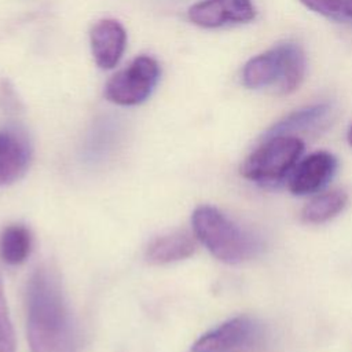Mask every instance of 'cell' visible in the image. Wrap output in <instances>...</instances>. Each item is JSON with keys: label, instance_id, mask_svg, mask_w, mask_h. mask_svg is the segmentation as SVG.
I'll return each instance as SVG.
<instances>
[{"label": "cell", "instance_id": "cell-1", "mask_svg": "<svg viewBox=\"0 0 352 352\" xmlns=\"http://www.w3.org/2000/svg\"><path fill=\"white\" fill-rule=\"evenodd\" d=\"M26 331L30 352H76L77 331L60 279L38 267L26 285Z\"/></svg>", "mask_w": 352, "mask_h": 352}, {"label": "cell", "instance_id": "cell-2", "mask_svg": "<svg viewBox=\"0 0 352 352\" xmlns=\"http://www.w3.org/2000/svg\"><path fill=\"white\" fill-rule=\"evenodd\" d=\"M307 55L294 41H285L250 58L242 69V84L249 89H270L289 95L307 74Z\"/></svg>", "mask_w": 352, "mask_h": 352}, {"label": "cell", "instance_id": "cell-3", "mask_svg": "<svg viewBox=\"0 0 352 352\" xmlns=\"http://www.w3.org/2000/svg\"><path fill=\"white\" fill-rule=\"evenodd\" d=\"M191 223L195 236L223 263L239 264L261 250V242L257 236L213 206H198L192 213Z\"/></svg>", "mask_w": 352, "mask_h": 352}, {"label": "cell", "instance_id": "cell-4", "mask_svg": "<svg viewBox=\"0 0 352 352\" xmlns=\"http://www.w3.org/2000/svg\"><path fill=\"white\" fill-rule=\"evenodd\" d=\"M264 139L242 164L241 175L261 186H275L290 176L304 151V143L293 135Z\"/></svg>", "mask_w": 352, "mask_h": 352}, {"label": "cell", "instance_id": "cell-5", "mask_svg": "<svg viewBox=\"0 0 352 352\" xmlns=\"http://www.w3.org/2000/svg\"><path fill=\"white\" fill-rule=\"evenodd\" d=\"M160 74L158 62L153 56L140 55L109 78L103 95L109 102L118 106L140 104L154 91Z\"/></svg>", "mask_w": 352, "mask_h": 352}, {"label": "cell", "instance_id": "cell-6", "mask_svg": "<svg viewBox=\"0 0 352 352\" xmlns=\"http://www.w3.org/2000/svg\"><path fill=\"white\" fill-rule=\"evenodd\" d=\"M256 14L252 0H201L187 11L190 22L205 29L248 23Z\"/></svg>", "mask_w": 352, "mask_h": 352}, {"label": "cell", "instance_id": "cell-7", "mask_svg": "<svg viewBox=\"0 0 352 352\" xmlns=\"http://www.w3.org/2000/svg\"><path fill=\"white\" fill-rule=\"evenodd\" d=\"M337 158L329 151H316L298 161L289 176V190L294 195H307L320 190L337 170Z\"/></svg>", "mask_w": 352, "mask_h": 352}, {"label": "cell", "instance_id": "cell-8", "mask_svg": "<svg viewBox=\"0 0 352 352\" xmlns=\"http://www.w3.org/2000/svg\"><path fill=\"white\" fill-rule=\"evenodd\" d=\"M89 45L95 63L104 70L113 69L125 52L126 32L116 19H100L91 28Z\"/></svg>", "mask_w": 352, "mask_h": 352}, {"label": "cell", "instance_id": "cell-9", "mask_svg": "<svg viewBox=\"0 0 352 352\" xmlns=\"http://www.w3.org/2000/svg\"><path fill=\"white\" fill-rule=\"evenodd\" d=\"M254 334V323L248 316H235L202 334L191 352H228L246 344Z\"/></svg>", "mask_w": 352, "mask_h": 352}, {"label": "cell", "instance_id": "cell-10", "mask_svg": "<svg viewBox=\"0 0 352 352\" xmlns=\"http://www.w3.org/2000/svg\"><path fill=\"white\" fill-rule=\"evenodd\" d=\"M30 148L14 131H0V186L16 182L28 169Z\"/></svg>", "mask_w": 352, "mask_h": 352}, {"label": "cell", "instance_id": "cell-11", "mask_svg": "<svg viewBox=\"0 0 352 352\" xmlns=\"http://www.w3.org/2000/svg\"><path fill=\"white\" fill-rule=\"evenodd\" d=\"M195 250V242L186 231H173L154 238L147 249L146 258L153 264H168L190 257Z\"/></svg>", "mask_w": 352, "mask_h": 352}, {"label": "cell", "instance_id": "cell-12", "mask_svg": "<svg viewBox=\"0 0 352 352\" xmlns=\"http://www.w3.org/2000/svg\"><path fill=\"white\" fill-rule=\"evenodd\" d=\"M331 107L329 103H315L294 110L275 122L264 135V138L278 135H293L316 128L329 117Z\"/></svg>", "mask_w": 352, "mask_h": 352}, {"label": "cell", "instance_id": "cell-13", "mask_svg": "<svg viewBox=\"0 0 352 352\" xmlns=\"http://www.w3.org/2000/svg\"><path fill=\"white\" fill-rule=\"evenodd\" d=\"M32 234L22 224H10L0 234V257L10 265L23 263L32 252Z\"/></svg>", "mask_w": 352, "mask_h": 352}, {"label": "cell", "instance_id": "cell-14", "mask_svg": "<svg viewBox=\"0 0 352 352\" xmlns=\"http://www.w3.org/2000/svg\"><path fill=\"white\" fill-rule=\"evenodd\" d=\"M348 204V195L344 191L334 190L320 194L311 199L301 210V219L305 223H324L344 210Z\"/></svg>", "mask_w": 352, "mask_h": 352}, {"label": "cell", "instance_id": "cell-15", "mask_svg": "<svg viewBox=\"0 0 352 352\" xmlns=\"http://www.w3.org/2000/svg\"><path fill=\"white\" fill-rule=\"evenodd\" d=\"M308 10L336 22L352 23V0H298Z\"/></svg>", "mask_w": 352, "mask_h": 352}, {"label": "cell", "instance_id": "cell-16", "mask_svg": "<svg viewBox=\"0 0 352 352\" xmlns=\"http://www.w3.org/2000/svg\"><path fill=\"white\" fill-rule=\"evenodd\" d=\"M0 352H15V336L8 315L7 301L4 297L3 280L0 275Z\"/></svg>", "mask_w": 352, "mask_h": 352}, {"label": "cell", "instance_id": "cell-17", "mask_svg": "<svg viewBox=\"0 0 352 352\" xmlns=\"http://www.w3.org/2000/svg\"><path fill=\"white\" fill-rule=\"evenodd\" d=\"M346 139H348V143L352 146V124H351V126H349V129H348V133H346Z\"/></svg>", "mask_w": 352, "mask_h": 352}]
</instances>
